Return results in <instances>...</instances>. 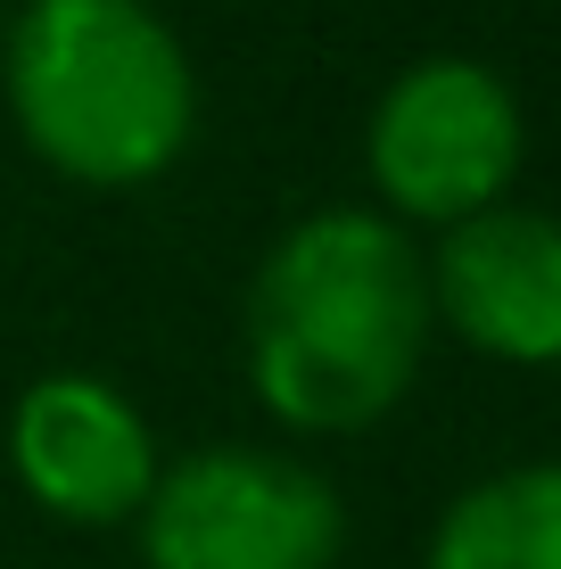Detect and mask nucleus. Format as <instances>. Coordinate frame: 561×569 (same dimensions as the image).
Masks as SVG:
<instances>
[{"label": "nucleus", "instance_id": "nucleus-4", "mask_svg": "<svg viewBox=\"0 0 561 569\" xmlns=\"http://www.w3.org/2000/svg\"><path fill=\"white\" fill-rule=\"evenodd\" d=\"M363 157L389 199V223L404 214V223L454 231L471 214L504 207L520 173V100L479 58H421L380 91Z\"/></svg>", "mask_w": 561, "mask_h": 569}, {"label": "nucleus", "instance_id": "nucleus-2", "mask_svg": "<svg viewBox=\"0 0 561 569\" xmlns=\"http://www.w3.org/2000/svg\"><path fill=\"white\" fill-rule=\"evenodd\" d=\"M9 108L42 166L132 190L190 149L199 74L149 0H26L9 33Z\"/></svg>", "mask_w": 561, "mask_h": 569}, {"label": "nucleus", "instance_id": "nucleus-3", "mask_svg": "<svg viewBox=\"0 0 561 569\" xmlns=\"http://www.w3.org/2000/svg\"><path fill=\"white\" fill-rule=\"evenodd\" d=\"M347 512L322 470L273 446H207L158 470L141 503L149 569H331Z\"/></svg>", "mask_w": 561, "mask_h": 569}, {"label": "nucleus", "instance_id": "nucleus-7", "mask_svg": "<svg viewBox=\"0 0 561 569\" xmlns=\"http://www.w3.org/2000/svg\"><path fill=\"white\" fill-rule=\"evenodd\" d=\"M430 569H561V462L471 479L430 537Z\"/></svg>", "mask_w": 561, "mask_h": 569}, {"label": "nucleus", "instance_id": "nucleus-1", "mask_svg": "<svg viewBox=\"0 0 561 569\" xmlns=\"http://www.w3.org/2000/svg\"><path fill=\"white\" fill-rule=\"evenodd\" d=\"M248 388L289 429H372L413 388L430 347V264L404 223L322 207L289 223L248 281Z\"/></svg>", "mask_w": 561, "mask_h": 569}, {"label": "nucleus", "instance_id": "nucleus-6", "mask_svg": "<svg viewBox=\"0 0 561 569\" xmlns=\"http://www.w3.org/2000/svg\"><path fill=\"white\" fill-rule=\"evenodd\" d=\"M430 313L504 363H561V223L537 207H488L438 240Z\"/></svg>", "mask_w": 561, "mask_h": 569}, {"label": "nucleus", "instance_id": "nucleus-5", "mask_svg": "<svg viewBox=\"0 0 561 569\" xmlns=\"http://www.w3.org/2000/svg\"><path fill=\"white\" fill-rule=\"evenodd\" d=\"M9 462L26 496L58 520H132L158 487V438L91 371H50L9 413Z\"/></svg>", "mask_w": 561, "mask_h": 569}]
</instances>
